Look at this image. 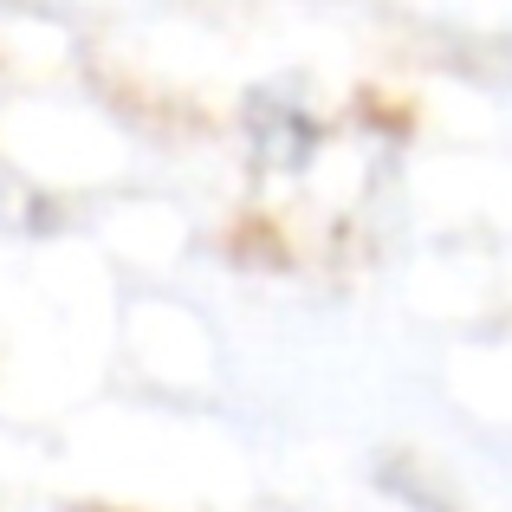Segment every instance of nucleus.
Masks as SVG:
<instances>
[]
</instances>
